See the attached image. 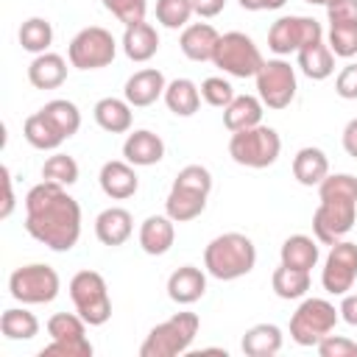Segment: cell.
I'll use <instances>...</instances> for the list:
<instances>
[{
  "label": "cell",
  "mask_w": 357,
  "mask_h": 357,
  "mask_svg": "<svg viewBox=\"0 0 357 357\" xmlns=\"http://www.w3.org/2000/svg\"><path fill=\"white\" fill-rule=\"evenodd\" d=\"M354 279H357V243L337 240L326 254L321 284L329 296H346L354 287Z\"/></svg>",
  "instance_id": "15"
},
{
  "label": "cell",
  "mask_w": 357,
  "mask_h": 357,
  "mask_svg": "<svg viewBox=\"0 0 357 357\" xmlns=\"http://www.w3.org/2000/svg\"><path fill=\"white\" fill-rule=\"evenodd\" d=\"M329 50L340 59L357 56V22H343V25H329Z\"/></svg>",
  "instance_id": "39"
},
{
  "label": "cell",
  "mask_w": 357,
  "mask_h": 357,
  "mask_svg": "<svg viewBox=\"0 0 357 357\" xmlns=\"http://www.w3.org/2000/svg\"><path fill=\"white\" fill-rule=\"evenodd\" d=\"M262 61L265 59H262L259 47L243 31L220 33V39L215 45V56H212V64L231 78H254L259 73Z\"/></svg>",
  "instance_id": "7"
},
{
  "label": "cell",
  "mask_w": 357,
  "mask_h": 357,
  "mask_svg": "<svg viewBox=\"0 0 357 357\" xmlns=\"http://www.w3.org/2000/svg\"><path fill=\"white\" fill-rule=\"evenodd\" d=\"M42 178L53 181V184H61V187H70V184L78 181V162L67 153H53L42 165Z\"/></svg>",
  "instance_id": "37"
},
{
  "label": "cell",
  "mask_w": 357,
  "mask_h": 357,
  "mask_svg": "<svg viewBox=\"0 0 357 357\" xmlns=\"http://www.w3.org/2000/svg\"><path fill=\"white\" fill-rule=\"evenodd\" d=\"M324 39V28L318 20L312 17H304V14H287V17H279L271 31H268V47L276 53V56H290V53H298L301 47L312 45Z\"/></svg>",
  "instance_id": "13"
},
{
  "label": "cell",
  "mask_w": 357,
  "mask_h": 357,
  "mask_svg": "<svg viewBox=\"0 0 357 357\" xmlns=\"http://www.w3.org/2000/svg\"><path fill=\"white\" fill-rule=\"evenodd\" d=\"M28 81L33 89H56L67 81V61L59 53H39L28 64Z\"/></svg>",
  "instance_id": "24"
},
{
  "label": "cell",
  "mask_w": 357,
  "mask_h": 357,
  "mask_svg": "<svg viewBox=\"0 0 357 357\" xmlns=\"http://www.w3.org/2000/svg\"><path fill=\"white\" fill-rule=\"evenodd\" d=\"M117 56V42L112 36V31L100 28V25H89L81 28L67 47V59L75 70H100L109 67Z\"/></svg>",
  "instance_id": "12"
},
{
  "label": "cell",
  "mask_w": 357,
  "mask_h": 357,
  "mask_svg": "<svg viewBox=\"0 0 357 357\" xmlns=\"http://www.w3.org/2000/svg\"><path fill=\"white\" fill-rule=\"evenodd\" d=\"M245 11H276L282 8L287 0H237Z\"/></svg>",
  "instance_id": "49"
},
{
  "label": "cell",
  "mask_w": 357,
  "mask_h": 357,
  "mask_svg": "<svg viewBox=\"0 0 357 357\" xmlns=\"http://www.w3.org/2000/svg\"><path fill=\"white\" fill-rule=\"evenodd\" d=\"M218 39H220V33L209 22H192L181 31L178 47L190 61H212Z\"/></svg>",
  "instance_id": "22"
},
{
  "label": "cell",
  "mask_w": 357,
  "mask_h": 357,
  "mask_svg": "<svg viewBox=\"0 0 357 357\" xmlns=\"http://www.w3.org/2000/svg\"><path fill=\"white\" fill-rule=\"evenodd\" d=\"M304 3H310V6H332L335 0H304Z\"/></svg>",
  "instance_id": "50"
},
{
  "label": "cell",
  "mask_w": 357,
  "mask_h": 357,
  "mask_svg": "<svg viewBox=\"0 0 357 357\" xmlns=\"http://www.w3.org/2000/svg\"><path fill=\"white\" fill-rule=\"evenodd\" d=\"M206 293V273L195 265H181L167 276V296L176 304H195Z\"/></svg>",
  "instance_id": "21"
},
{
  "label": "cell",
  "mask_w": 357,
  "mask_h": 357,
  "mask_svg": "<svg viewBox=\"0 0 357 357\" xmlns=\"http://www.w3.org/2000/svg\"><path fill=\"white\" fill-rule=\"evenodd\" d=\"M0 332L6 340H31L39 335V318L25 307H8L0 315Z\"/></svg>",
  "instance_id": "33"
},
{
  "label": "cell",
  "mask_w": 357,
  "mask_h": 357,
  "mask_svg": "<svg viewBox=\"0 0 357 357\" xmlns=\"http://www.w3.org/2000/svg\"><path fill=\"white\" fill-rule=\"evenodd\" d=\"M335 92L343 100H357V64H346L335 78Z\"/></svg>",
  "instance_id": "44"
},
{
  "label": "cell",
  "mask_w": 357,
  "mask_h": 357,
  "mask_svg": "<svg viewBox=\"0 0 357 357\" xmlns=\"http://www.w3.org/2000/svg\"><path fill=\"white\" fill-rule=\"evenodd\" d=\"M53 42V25L45 20V17H31L20 25V45L22 50L39 56V53H47Z\"/></svg>",
  "instance_id": "35"
},
{
  "label": "cell",
  "mask_w": 357,
  "mask_h": 357,
  "mask_svg": "<svg viewBox=\"0 0 357 357\" xmlns=\"http://www.w3.org/2000/svg\"><path fill=\"white\" fill-rule=\"evenodd\" d=\"M262 109L265 103L259 100V95H234V100L223 109V126L234 134L243 128H254L262 123Z\"/></svg>",
  "instance_id": "28"
},
{
  "label": "cell",
  "mask_w": 357,
  "mask_h": 357,
  "mask_svg": "<svg viewBox=\"0 0 357 357\" xmlns=\"http://www.w3.org/2000/svg\"><path fill=\"white\" fill-rule=\"evenodd\" d=\"M162 156H165V142L159 134H153L148 128L131 131L123 142V159L131 162L134 167H151V165L162 162Z\"/></svg>",
  "instance_id": "18"
},
{
  "label": "cell",
  "mask_w": 357,
  "mask_h": 357,
  "mask_svg": "<svg viewBox=\"0 0 357 357\" xmlns=\"http://www.w3.org/2000/svg\"><path fill=\"white\" fill-rule=\"evenodd\" d=\"M340 312L326 298H304L290 315V337L298 346H318L329 332H335Z\"/></svg>",
  "instance_id": "9"
},
{
  "label": "cell",
  "mask_w": 357,
  "mask_h": 357,
  "mask_svg": "<svg viewBox=\"0 0 357 357\" xmlns=\"http://www.w3.org/2000/svg\"><path fill=\"white\" fill-rule=\"evenodd\" d=\"M326 20L329 25L357 22V0H335L332 6H326Z\"/></svg>",
  "instance_id": "43"
},
{
  "label": "cell",
  "mask_w": 357,
  "mask_h": 357,
  "mask_svg": "<svg viewBox=\"0 0 357 357\" xmlns=\"http://www.w3.org/2000/svg\"><path fill=\"white\" fill-rule=\"evenodd\" d=\"M100 3H103V8H106L112 17H117L123 25H137V22H142V20H145V8H148L145 0H100Z\"/></svg>",
  "instance_id": "41"
},
{
  "label": "cell",
  "mask_w": 357,
  "mask_h": 357,
  "mask_svg": "<svg viewBox=\"0 0 357 357\" xmlns=\"http://www.w3.org/2000/svg\"><path fill=\"white\" fill-rule=\"evenodd\" d=\"M98 184H100V190H103L106 198L126 201V198H131L139 190V176H137V170H134L131 162L112 159V162H103V167L98 173Z\"/></svg>",
  "instance_id": "16"
},
{
  "label": "cell",
  "mask_w": 357,
  "mask_h": 357,
  "mask_svg": "<svg viewBox=\"0 0 357 357\" xmlns=\"http://www.w3.org/2000/svg\"><path fill=\"white\" fill-rule=\"evenodd\" d=\"M315 349L321 357H357V343L343 337V335H332V332Z\"/></svg>",
  "instance_id": "42"
},
{
  "label": "cell",
  "mask_w": 357,
  "mask_h": 357,
  "mask_svg": "<svg viewBox=\"0 0 357 357\" xmlns=\"http://www.w3.org/2000/svg\"><path fill=\"white\" fill-rule=\"evenodd\" d=\"M25 231L50 251H70L81 237L78 201L53 181H39L25 195Z\"/></svg>",
  "instance_id": "1"
},
{
  "label": "cell",
  "mask_w": 357,
  "mask_h": 357,
  "mask_svg": "<svg viewBox=\"0 0 357 357\" xmlns=\"http://www.w3.org/2000/svg\"><path fill=\"white\" fill-rule=\"evenodd\" d=\"M279 257H282V265H290V268H298V271H312L318 265V243L307 234H290L282 248H279Z\"/></svg>",
  "instance_id": "31"
},
{
  "label": "cell",
  "mask_w": 357,
  "mask_h": 357,
  "mask_svg": "<svg viewBox=\"0 0 357 357\" xmlns=\"http://www.w3.org/2000/svg\"><path fill=\"white\" fill-rule=\"evenodd\" d=\"M318 209L312 215L315 240L324 245H335L343 240L357 220V176L351 173H329L318 184Z\"/></svg>",
  "instance_id": "2"
},
{
  "label": "cell",
  "mask_w": 357,
  "mask_h": 357,
  "mask_svg": "<svg viewBox=\"0 0 357 357\" xmlns=\"http://www.w3.org/2000/svg\"><path fill=\"white\" fill-rule=\"evenodd\" d=\"M192 3L190 0H156V22L170 28V31H178V28H187L190 17H192Z\"/></svg>",
  "instance_id": "38"
},
{
  "label": "cell",
  "mask_w": 357,
  "mask_h": 357,
  "mask_svg": "<svg viewBox=\"0 0 357 357\" xmlns=\"http://www.w3.org/2000/svg\"><path fill=\"white\" fill-rule=\"evenodd\" d=\"M343 151L351 159H357V117H351L346 123V128H343Z\"/></svg>",
  "instance_id": "48"
},
{
  "label": "cell",
  "mask_w": 357,
  "mask_h": 357,
  "mask_svg": "<svg viewBox=\"0 0 357 357\" xmlns=\"http://www.w3.org/2000/svg\"><path fill=\"white\" fill-rule=\"evenodd\" d=\"M271 287L279 298L293 301V298H304L310 290V271H298L290 265H279L271 276Z\"/></svg>",
  "instance_id": "34"
},
{
  "label": "cell",
  "mask_w": 357,
  "mask_h": 357,
  "mask_svg": "<svg viewBox=\"0 0 357 357\" xmlns=\"http://www.w3.org/2000/svg\"><path fill=\"white\" fill-rule=\"evenodd\" d=\"M50 343L39 351V357H92V343L86 337V321L75 312H56L47 318Z\"/></svg>",
  "instance_id": "11"
},
{
  "label": "cell",
  "mask_w": 357,
  "mask_h": 357,
  "mask_svg": "<svg viewBox=\"0 0 357 357\" xmlns=\"http://www.w3.org/2000/svg\"><path fill=\"white\" fill-rule=\"evenodd\" d=\"M279 151H282V137L276 128L271 126H254V128H243V131H234L231 139H229V156L243 165V167H254V170H262V167H271L276 159H279Z\"/></svg>",
  "instance_id": "6"
},
{
  "label": "cell",
  "mask_w": 357,
  "mask_h": 357,
  "mask_svg": "<svg viewBox=\"0 0 357 357\" xmlns=\"http://www.w3.org/2000/svg\"><path fill=\"white\" fill-rule=\"evenodd\" d=\"M22 137H25V142L31 145V148H36V151H56L67 137L59 131V126L39 109V112H33L31 117H25V123H22Z\"/></svg>",
  "instance_id": "26"
},
{
  "label": "cell",
  "mask_w": 357,
  "mask_h": 357,
  "mask_svg": "<svg viewBox=\"0 0 357 357\" xmlns=\"http://www.w3.org/2000/svg\"><path fill=\"white\" fill-rule=\"evenodd\" d=\"M257 265V245L251 237L240 231H226L209 240L204 248V268L212 279L234 282L245 273H251Z\"/></svg>",
  "instance_id": "3"
},
{
  "label": "cell",
  "mask_w": 357,
  "mask_h": 357,
  "mask_svg": "<svg viewBox=\"0 0 357 357\" xmlns=\"http://www.w3.org/2000/svg\"><path fill=\"white\" fill-rule=\"evenodd\" d=\"M254 78H257V95L268 109L279 112L293 103L298 84H296V70L290 67V61L268 59V61H262V67Z\"/></svg>",
  "instance_id": "14"
},
{
  "label": "cell",
  "mask_w": 357,
  "mask_h": 357,
  "mask_svg": "<svg viewBox=\"0 0 357 357\" xmlns=\"http://www.w3.org/2000/svg\"><path fill=\"white\" fill-rule=\"evenodd\" d=\"M159 50V33L151 22H137V25H126L123 31V53L131 61H151Z\"/></svg>",
  "instance_id": "23"
},
{
  "label": "cell",
  "mask_w": 357,
  "mask_h": 357,
  "mask_svg": "<svg viewBox=\"0 0 357 357\" xmlns=\"http://www.w3.org/2000/svg\"><path fill=\"white\" fill-rule=\"evenodd\" d=\"M165 89H167V81H165L162 70L145 67V70H137V73L126 81L123 98H126L134 109H145V106L156 103L159 98H165Z\"/></svg>",
  "instance_id": "17"
},
{
  "label": "cell",
  "mask_w": 357,
  "mask_h": 357,
  "mask_svg": "<svg viewBox=\"0 0 357 357\" xmlns=\"http://www.w3.org/2000/svg\"><path fill=\"white\" fill-rule=\"evenodd\" d=\"M61 290V279L56 268L45 262L20 265L8 276V293L20 304H50Z\"/></svg>",
  "instance_id": "10"
},
{
  "label": "cell",
  "mask_w": 357,
  "mask_h": 357,
  "mask_svg": "<svg viewBox=\"0 0 357 357\" xmlns=\"http://www.w3.org/2000/svg\"><path fill=\"white\" fill-rule=\"evenodd\" d=\"M165 103L176 117H192L201 106V89L190 78H173L165 89Z\"/></svg>",
  "instance_id": "32"
},
{
  "label": "cell",
  "mask_w": 357,
  "mask_h": 357,
  "mask_svg": "<svg viewBox=\"0 0 357 357\" xmlns=\"http://www.w3.org/2000/svg\"><path fill=\"white\" fill-rule=\"evenodd\" d=\"M209 192H212V173L204 165H187L173 178V187L165 201V215H170L176 223L195 220L206 209Z\"/></svg>",
  "instance_id": "4"
},
{
  "label": "cell",
  "mask_w": 357,
  "mask_h": 357,
  "mask_svg": "<svg viewBox=\"0 0 357 357\" xmlns=\"http://www.w3.org/2000/svg\"><path fill=\"white\" fill-rule=\"evenodd\" d=\"M131 231H134V218L123 206H109L95 218V237L109 248L123 245L131 237Z\"/></svg>",
  "instance_id": "19"
},
{
  "label": "cell",
  "mask_w": 357,
  "mask_h": 357,
  "mask_svg": "<svg viewBox=\"0 0 357 357\" xmlns=\"http://www.w3.org/2000/svg\"><path fill=\"white\" fill-rule=\"evenodd\" d=\"M240 349L248 357H273L282 351V329L276 324H254L245 329Z\"/></svg>",
  "instance_id": "30"
},
{
  "label": "cell",
  "mask_w": 357,
  "mask_h": 357,
  "mask_svg": "<svg viewBox=\"0 0 357 357\" xmlns=\"http://www.w3.org/2000/svg\"><path fill=\"white\" fill-rule=\"evenodd\" d=\"M190 3H192V11L204 20H212L226 8V0H190Z\"/></svg>",
  "instance_id": "46"
},
{
  "label": "cell",
  "mask_w": 357,
  "mask_h": 357,
  "mask_svg": "<svg viewBox=\"0 0 357 357\" xmlns=\"http://www.w3.org/2000/svg\"><path fill=\"white\" fill-rule=\"evenodd\" d=\"M0 178H3V206H0V218H11L14 212V190H11V170L3 165L0 167Z\"/></svg>",
  "instance_id": "45"
},
{
  "label": "cell",
  "mask_w": 357,
  "mask_h": 357,
  "mask_svg": "<svg viewBox=\"0 0 357 357\" xmlns=\"http://www.w3.org/2000/svg\"><path fill=\"white\" fill-rule=\"evenodd\" d=\"M134 106L126 100V98H100L92 109L95 114V123L109 131V134H126L131 131V123H134Z\"/></svg>",
  "instance_id": "25"
},
{
  "label": "cell",
  "mask_w": 357,
  "mask_h": 357,
  "mask_svg": "<svg viewBox=\"0 0 357 357\" xmlns=\"http://www.w3.org/2000/svg\"><path fill=\"white\" fill-rule=\"evenodd\" d=\"M42 112L59 126V131L70 139L73 134H78V128H81V112H78V106L73 103V100H64V98H56V100H47L45 106H42Z\"/></svg>",
  "instance_id": "36"
},
{
  "label": "cell",
  "mask_w": 357,
  "mask_h": 357,
  "mask_svg": "<svg viewBox=\"0 0 357 357\" xmlns=\"http://www.w3.org/2000/svg\"><path fill=\"white\" fill-rule=\"evenodd\" d=\"M198 89H201V98H204L209 106H215V109H226V106L234 100V86H231L223 75H209V78H204Z\"/></svg>",
  "instance_id": "40"
},
{
  "label": "cell",
  "mask_w": 357,
  "mask_h": 357,
  "mask_svg": "<svg viewBox=\"0 0 357 357\" xmlns=\"http://www.w3.org/2000/svg\"><path fill=\"white\" fill-rule=\"evenodd\" d=\"M198 326H201V318L195 312L170 315L167 321L156 324L145 335V340L139 346V357H178V354H184L192 346Z\"/></svg>",
  "instance_id": "5"
},
{
  "label": "cell",
  "mask_w": 357,
  "mask_h": 357,
  "mask_svg": "<svg viewBox=\"0 0 357 357\" xmlns=\"http://www.w3.org/2000/svg\"><path fill=\"white\" fill-rule=\"evenodd\" d=\"M340 318L349 324V326H357V293H346L340 307H337Z\"/></svg>",
  "instance_id": "47"
},
{
  "label": "cell",
  "mask_w": 357,
  "mask_h": 357,
  "mask_svg": "<svg viewBox=\"0 0 357 357\" xmlns=\"http://www.w3.org/2000/svg\"><path fill=\"white\" fill-rule=\"evenodd\" d=\"M176 220L170 215H151L139 226V248L151 257H162L173 248L176 240Z\"/></svg>",
  "instance_id": "20"
},
{
  "label": "cell",
  "mask_w": 357,
  "mask_h": 357,
  "mask_svg": "<svg viewBox=\"0 0 357 357\" xmlns=\"http://www.w3.org/2000/svg\"><path fill=\"white\" fill-rule=\"evenodd\" d=\"M296 61H298V70L310 78V81H326L332 73H335V53L329 50V45L324 39L301 47L296 53Z\"/></svg>",
  "instance_id": "27"
},
{
  "label": "cell",
  "mask_w": 357,
  "mask_h": 357,
  "mask_svg": "<svg viewBox=\"0 0 357 357\" xmlns=\"http://www.w3.org/2000/svg\"><path fill=\"white\" fill-rule=\"evenodd\" d=\"M70 298L75 304V312L89 324V326H103L112 318V298L106 279L98 271H78L70 279Z\"/></svg>",
  "instance_id": "8"
},
{
  "label": "cell",
  "mask_w": 357,
  "mask_h": 357,
  "mask_svg": "<svg viewBox=\"0 0 357 357\" xmlns=\"http://www.w3.org/2000/svg\"><path fill=\"white\" fill-rule=\"evenodd\" d=\"M293 176L304 187H318L329 176V159L321 148L307 145L293 156Z\"/></svg>",
  "instance_id": "29"
}]
</instances>
